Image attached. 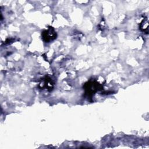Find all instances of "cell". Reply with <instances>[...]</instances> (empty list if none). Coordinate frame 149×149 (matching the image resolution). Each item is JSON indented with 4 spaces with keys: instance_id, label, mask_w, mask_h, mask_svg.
Here are the masks:
<instances>
[{
    "instance_id": "6da1fadb",
    "label": "cell",
    "mask_w": 149,
    "mask_h": 149,
    "mask_svg": "<svg viewBox=\"0 0 149 149\" xmlns=\"http://www.w3.org/2000/svg\"><path fill=\"white\" fill-rule=\"evenodd\" d=\"M83 88L87 97L93 96L96 92L102 89V85L95 80H90L85 83Z\"/></svg>"
},
{
    "instance_id": "7a4b0ae2",
    "label": "cell",
    "mask_w": 149,
    "mask_h": 149,
    "mask_svg": "<svg viewBox=\"0 0 149 149\" xmlns=\"http://www.w3.org/2000/svg\"><path fill=\"white\" fill-rule=\"evenodd\" d=\"M56 33L52 27H48L47 29L42 31L41 37L43 41L45 42H49L56 38Z\"/></svg>"
},
{
    "instance_id": "3957f363",
    "label": "cell",
    "mask_w": 149,
    "mask_h": 149,
    "mask_svg": "<svg viewBox=\"0 0 149 149\" xmlns=\"http://www.w3.org/2000/svg\"><path fill=\"white\" fill-rule=\"evenodd\" d=\"M44 81H43V84H42V87L48 89H52V88L53 87V83L52 81V80L49 78L48 77H46L45 79H44Z\"/></svg>"
},
{
    "instance_id": "277c9868",
    "label": "cell",
    "mask_w": 149,
    "mask_h": 149,
    "mask_svg": "<svg viewBox=\"0 0 149 149\" xmlns=\"http://www.w3.org/2000/svg\"><path fill=\"white\" fill-rule=\"evenodd\" d=\"M147 20H143V22L141 23L140 24V29L144 31H146V30H147V31L148 30V27L145 26V24L147 23Z\"/></svg>"
}]
</instances>
